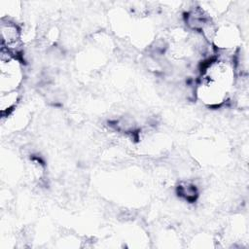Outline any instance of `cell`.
I'll return each instance as SVG.
<instances>
[{
    "label": "cell",
    "instance_id": "8992f818",
    "mask_svg": "<svg viewBox=\"0 0 249 249\" xmlns=\"http://www.w3.org/2000/svg\"><path fill=\"white\" fill-rule=\"evenodd\" d=\"M177 194L184 199L190 202H193L196 199L198 196V191L194 184L189 182H184L177 187Z\"/></svg>",
    "mask_w": 249,
    "mask_h": 249
},
{
    "label": "cell",
    "instance_id": "3957f363",
    "mask_svg": "<svg viewBox=\"0 0 249 249\" xmlns=\"http://www.w3.org/2000/svg\"><path fill=\"white\" fill-rule=\"evenodd\" d=\"M240 39L239 29L233 23L225 22L223 24H217L211 44L218 51L236 52L240 47Z\"/></svg>",
    "mask_w": 249,
    "mask_h": 249
},
{
    "label": "cell",
    "instance_id": "5b68a950",
    "mask_svg": "<svg viewBox=\"0 0 249 249\" xmlns=\"http://www.w3.org/2000/svg\"><path fill=\"white\" fill-rule=\"evenodd\" d=\"M20 100V93L18 90L8 92H0V114L2 120L8 117L16 110Z\"/></svg>",
    "mask_w": 249,
    "mask_h": 249
},
{
    "label": "cell",
    "instance_id": "6da1fadb",
    "mask_svg": "<svg viewBox=\"0 0 249 249\" xmlns=\"http://www.w3.org/2000/svg\"><path fill=\"white\" fill-rule=\"evenodd\" d=\"M23 66L18 55L0 51V92L18 90L23 81Z\"/></svg>",
    "mask_w": 249,
    "mask_h": 249
},
{
    "label": "cell",
    "instance_id": "7a4b0ae2",
    "mask_svg": "<svg viewBox=\"0 0 249 249\" xmlns=\"http://www.w3.org/2000/svg\"><path fill=\"white\" fill-rule=\"evenodd\" d=\"M231 92L221 86L199 78L196 89V97L205 106L210 108H218L222 106L230 97Z\"/></svg>",
    "mask_w": 249,
    "mask_h": 249
},
{
    "label": "cell",
    "instance_id": "277c9868",
    "mask_svg": "<svg viewBox=\"0 0 249 249\" xmlns=\"http://www.w3.org/2000/svg\"><path fill=\"white\" fill-rule=\"evenodd\" d=\"M1 48L18 55L22 47V33L19 25L11 18H1Z\"/></svg>",
    "mask_w": 249,
    "mask_h": 249
}]
</instances>
